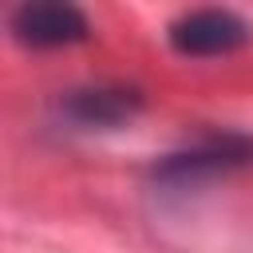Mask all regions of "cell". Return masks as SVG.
Instances as JSON below:
<instances>
[{"label": "cell", "mask_w": 253, "mask_h": 253, "mask_svg": "<svg viewBox=\"0 0 253 253\" xmlns=\"http://www.w3.org/2000/svg\"><path fill=\"white\" fill-rule=\"evenodd\" d=\"M170 43L182 55H229L249 43V24L229 8H198L170 24Z\"/></svg>", "instance_id": "6da1fadb"}, {"label": "cell", "mask_w": 253, "mask_h": 253, "mask_svg": "<svg viewBox=\"0 0 253 253\" xmlns=\"http://www.w3.org/2000/svg\"><path fill=\"white\" fill-rule=\"evenodd\" d=\"M249 158H253V142L225 134V138H210V142H202V146H194L186 154H170L162 162V170H154V174H162L170 182H190V178H202V174H217V170L241 166Z\"/></svg>", "instance_id": "3957f363"}, {"label": "cell", "mask_w": 253, "mask_h": 253, "mask_svg": "<svg viewBox=\"0 0 253 253\" xmlns=\"http://www.w3.org/2000/svg\"><path fill=\"white\" fill-rule=\"evenodd\" d=\"M142 107V95L130 87H91V91H71L63 111L79 126H119Z\"/></svg>", "instance_id": "277c9868"}, {"label": "cell", "mask_w": 253, "mask_h": 253, "mask_svg": "<svg viewBox=\"0 0 253 253\" xmlns=\"http://www.w3.org/2000/svg\"><path fill=\"white\" fill-rule=\"evenodd\" d=\"M12 32H16V40L28 43V47H63V43L87 40L91 28H87V16H83L79 8L43 0V4H24V8H16Z\"/></svg>", "instance_id": "7a4b0ae2"}]
</instances>
